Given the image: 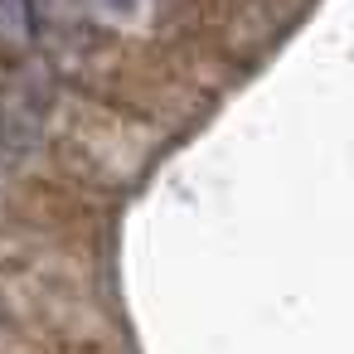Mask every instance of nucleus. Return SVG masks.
<instances>
[{
	"mask_svg": "<svg viewBox=\"0 0 354 354\" xmlns=\"http://www.w3.org/2000/svg\"><path fill=\"white\" fill-rule=\"evenodd\" d=\"M30 0H0V35L10 39H30Z\"/></svg>",
	"mask_w": 354,
	"mask_h": 354,
	"instance_id": "f257e3e1",
	"label": "nucleus"
}]
</instances>
